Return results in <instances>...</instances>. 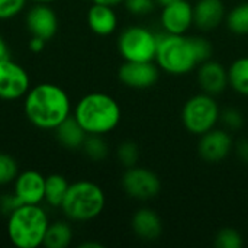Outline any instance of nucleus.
<instances>
[{"label": "nucleus", "mask_w": 248, "mask_h": 248, "mask_svg": "<svg viewBox=\"0 0 248 248\" xmlns=\"http://www.w3.org/2000/svg\"><path fill=\"white\" fill-rule=\"evenodd\" d=\"M234 150V141L227 129L214 128L199 137L198 154L206 163H221L230 157Z\"/></svg>", "instance_id": "obj_11"}, {"label": "nucleus", "mask_w": 248, "mask_h": 248, "mask_svg": "<svg viewBox=\"0 0 248 248\" xmlns=\"http://www.w3.org/2000/svg\"><path fill=\"white\" fill-rule=\"evenodd\" d=\"M84 1H89V0H84Z\"/></svg>", "instance_id": "obj_40"}, {"label": "nucleus", "mask_w": 248, "mask_h": 248, "mask_svg": "<svg viewBox=\"0 0 248 248\" xmlns=\"http://www.w3.org/2000/svg\"><path fill=\"white\" fill-rule=\"evenodd\" d=\"M219 122H222L227 131H240L246 124V118L238 108L228 106L224 110H221Z\"/></svg>", "instance_id": "obj_27"}, {"label": "nucleus", "mask_w": 248, "mask_h": 248, "mask_svg": "<svg viewBox=\"0 0 248 248\" xmlns=\"http://www.w3.org/2000/svg\"><path fill=\"white\" fill-rule=\"evenodd\" d=\"M214 244L218 248H243L244 238L241 232L234 228H222L217 234Z\"/></svg>", "instance_id": "obj_26"}, {"label": "nucleus", "mask_w": 248, "mask_h": 248, "mask_svg": "<svg viewBox=\"0 0 248 248\" xmlns=\"http://www.w3.org/2000/svg\"><path fill=\"white\" fill-rule=\"evenodd\" d=\"M196 80L201 90L214 97L222 94L230 87L228 68L212 58L198 65Z\"/></svg>", "instance_id": "obj_13"}, {"label": "nucleus", "mask_w": 248, "mask_h": 248, "mask_svg": "<svg viewBox=\"0 0 248 248\" xmlns=\"http://www.w3.org/2000/svg\"><path fill=\"white\" fill-rule=\"evenodd\" d=\"M26 28L31 35L49 41L58 31L57 13L48 4L36 3L26 15Z\"/></svg>", "instance_id": "obj_15"}, {"label": "nucleus", "mask_w": 248, "mask_h": 248, "mask_svg": "<svg viewBox=\"0 0 248 248\" xmlns=\"http://www.w3.org/2000/svg\"><path fill=\"white\" fill-rule=\"evenodd\" d=\"M155 1H157V4H160L163 7V6H166L169 3H173V1H177V0H155Z\"/></svg>", "instance_id": "obj_37"}, {"label": "nucleus", "mask_w": 248, "mask_h": 248, "mask_svg": "<svg viewBox=\"0 0 248 248\" xmlns=\"http://www.w3.org/2000/svg\"><path fill=\"white\" fill-rule=\"evenodd\" d=\"M234 151L240 161L248 164V138H243L237 144H234Z\"/></svg>", "instance_id": "obj_32"}, {"label": "nucleus", "mask_w": 248, "mask_h": 248, "mask_svg": "<svg viewBox=\"0 0 248 248\" xmlns=\"http://www.w3.org/2000/svg\"><path fill=\"white\" fill-rule=\"evenodd\" d=\"M237 1H243V0H237Z\"/></svg>", "instance_id": "obj_39"}, {"label": "nucleus", "mask_w": 248, "mask_h": 248, "mask_svg": "<svg viewBox=\"0 0 248 248\" xmlns=\"http://www.w3.org/2000/svg\"><path fill=\"white\" fill-rule=\"evenodd\" d=\"M35 3H42V4H49L52 1H57V0H33Z\"/></svg>", "instance_id": "obj_38"}, {"label": "nucleus", "mask_w": 248, "mask_h": 248, "mask_svg": "<svg viewBox=\"0 0 248 248\" xmlns=\"http://www.w3.org/2000/svg\"><path fill=\"white\" fill-rule=\"evenodd\" d=\"M221 108L214 96L203 92L189 97L182 109V122L187 132L201 137L219 122Z\"/></svg>", "instance_id": "obj_6"}, {"label": "nucleus", "mask_w": 248, "mask_h": 248, "mask_svg": "<svg viewBox=\"0 0 248 248\" xmlns=\"http://www.w3.org/2000/svg\"><path fill=\"white\" fill-rule=\"evenodd\" d=\"M225 23L234 35H248V1H241L234 6L225 16Z\"/></svg>", "instance_id": "obj_23"}, {"label": "nucleus", "mask_w": 248, "mask_h": 248, "mask_svg": "<svg viewBox=\"0 0 248 248\" xmlns=\"http://www.w3.org/2000/svg\"><path fill=\"white\" fill-rule=\"evenodd\" d=\"M118 78L129 89H150L160 78V67L154 61H125L118 70Z\"/></svg>", "instance_id": "obj_10"}, {"label": "nucleus", "mask_w": 248, "mask_h": 248, "mask_svg": "<svg viewBox=\"0 0 248 248\" xmlns=\"http://www.w3.org/2000/svg\"><path fill=\"white\" fill-rule=\"evenodd\" d=\"M7 58H10V49H9V46H7V44H6L4 38L0 35V61L7 60Z\"/></svg>", "instance_id": "obj_34"}, {"label": "nucleus", "mask_w": 248, "mask_h": 248, "mask_svg": "<svg viewBox=\"0 0 248 248\" xmlns=\"http://www.w3.org/2000/svg\"><path fill=\"white\" fill-rule=\"evenodd\" d=\"M48 225V217L39 205H20L7 215V235L17 248L41 247Z\"/></svg>", "instance_id": "obj_4"}, {"label": "nucleus", "mask_w": 248, "mask_h": 248, "mask_svg": "<svg viewBox=\"0 0 248 248\" xmlns=\"http://www.w3.org/2000/svg\"><path fill=\"white\" fill-rule=\"evenodd\" d=\"M124 192L135 201H150L161 192L160 177L150 169L134 166L125 170L121 179Z\"/></svg>", "instance_id": "obj_8"}, {"label": "nucleus", "mask_w": 248, "mask_h": 248, "mask_svg": "<svg viewBox=\"0 0 248 248\" xmlns=\"http://www.w3.org/2000/svg\"><path fill=\"white\" fill-rule=\"evenodd\" d=\"M214 46L205 36L160 33L155 62L171 76H185L212 58Z\"/></svg>", "instance_id": "obj_1"}, {"label": "nucleus", "mask_w": 248, "mask_h": 248, "mask_svg": "<svg viewBox=\"0 0 248 248\" xmlns=\"http://www.w3.org/2000/svg\"><path fill=\"white\" fill-rule=\"evenodd\" d=\"M81 148L92 161H103L109 155V145L103 135H87Z\"/></svg>", "instance_id": "obj_24"}, {"label": "nucleus", "mask_w": 248, "mask_h": 248, "mask_svg": "<svg viewBox=\"0 0 248 248\" xmlns=\"http://www.w3.org/2000/svg\"><path fill=\"white\" fill-rule=\"evenodd\" d=\"M227 16L224 0H198L193 4V26L202 32L215 31Z\"/></svg>", "instance_id": "obj_16"}, {"label": "nucleus", "mask_w": 248, "mask_h": 248, "mask_svg": "<svg viewBox=\"0 0 248 248\" xmlns=\"http://www.w3.org/2000/svg\"><path fill=\"white\" fill-rule=\"evenodd\" d=\"M158 35L141 25L125 28L118 38V51L125 61H154Z\"/></svg>", "instance_id": "obj_7"}, {"label": "nucleus", "mask_w": 248, "mask_h": 248, "mask_svg": "<svg viewBox=\"0 0 248 248\" xmlns=\"http://www.w3.org/2000/svg\"><path fill=\"white\" fill-rule=\"evenodd\" d=\"M19 206H20V202L17 201L15 193L13 195H4L0 198V211L4 215H10Z\"/></svg>", "instance_id": "obj_31"}, {"label": "nucleus", "mask_w": 248, "mask_h": 248, "mask_svg": "<svg viewBox=\"0 0 248 248\" xmlns=\"http://www.w3.org/2000/svg\"><path fill=\"white\" fill-rule=\"evenodd\" d=\"M157 1L155 0H124L125 9L135 16H145L154 12Z\"/></svg>", "instance_id": "obj_29"}, {"label": "nucleus", "mask_w": 248, "mask_h": 248, "mask_svg": "<svg viewBox=\"0 0 248 248\" xmlns=\"http://www.w3.org/2000/svg\"><path fill=\"white\" fill-rule=\"evenodd\" d=\"M160 25L164 33L185 35L193 26V4L187 0H177L161 7Z\"/></svg>", "instance_id": "obj_12"}, {"label": "nucleus", "mask_w": 248, "mask_h": 248, "mask_svg": "<svg viewBox=\"0 0 248 248\" xmlns=\"http://www.w3.org/2000/svg\"><path fill=\"white\" fill-rule=\"evenodd\" d=\"M73 116L87 135H106L119 125L122 110L110 94L93 92L77 102Z\"/></svg>", "instance_id": "obj_3"}, {"label": "nucleus", "mask_w": 248, "mask_h": 248, "mask_svg": "<svg viewBox=\"0 0 248 248\" xmlns=\"http://www.w3.org/2000/svg\"><path fill=\"white\" fill-rule=\"evenodd\" d=\"M17 163L6 153H0V186L13 183L17 176Z\"/></svg>", "instance_id": "obj_28"}, {"label": "nucleus", "mask_w": 248, "mask_h": 248, "mask_svg": "<svg viewBox=\"0 0 248 248\" xmlns=\"http://www.w3.org/2000/svg\"><path fill=\"white\" fill-rule=\"evenodd\" d=\"M15 196L20 205H41L45 199V177L35 171L26 170L15 179Z\"/></svg>", "instance_id": "obj_14"}, {"label": "nucleus", "mask_w": 248, "mask_h": 248, "mask_svg": "<svg viewBox=\"0 0 248 248\" xmlns=\"http://www.w3.org/2000/svg\"><path fill=\"white\" fill-rule=\"evenodd\" d=\"M45 39H42V38H39V36H33L32 35V38L29 39V44H28V46H29V49L32 51V52H35V54H38V52H41L44 48H45Z\"/></svg>", "instance_id": "obj_33"}, {"label": "nucleus", "mask_w": 248, "mask_h": 248, "mask_svg": "<svg viewBox=\"0 0 248 248\" xmlns=\"http://www.w3.org/2000/svg\"><path fill=\"white\" fill-rule=\"evenodd\" d=\"M68 180L62 174H49L45 177V202L52 208H60L68 190Z\"/></svg>", "instance_id": "obj_21"}, {"label": "nucleus", "mask_w": 248, "mask_h": 248, "mask_svg": "<svg viewBox=\"0 0 248 248\" xmlns=\"http://www.w3.org/2000/svg\"><path fill=\"white\" fill-rule=\"evenodd\" d=\"M28 0H0V20L16 17L26 6Z\"/></svg>", "instance_id": "obj_30"}, {"label": "nucleus", "mask_w": 248, "mask_h": 248, "mask_svg": "<svg viewBox=\"0 0 248 248\" xmlns=\"http://www.w3.org/2000/svg\"><path fill=\"white\" fill-rule=\"evenodd\" d=\"M228 81L230 87L235 93L248 97V57H241L232 61L228 68Z\"/></svg>", "instance_id": "obj_22"}, {"label": "nucleus", "mask_w": 248, "mask_h": 248, "mask_svg": "<svg viewBox=\"0 0 248 248\" xmlns=\"http://www.w3.org/2000/svg\"><path fill=\"white\" fill-rule=\"evenodd\" d=\"M31 89L28 71L10 58L0 61V99L19 100Z\"/></svg>", "instance_id": "obj_9"}, {"label": "nucleus", "mask_w": 248, "mask_h": 248, "mask_svg": "<svg viewBox=\"0 0 248 248\" xmlns=\"http://www.w3.org/2000/svg\"><path fill=\"white\" fill-rule=\"evenodd\" d=\"M93 1L94 3H100V4H106V6H112V7L124 3V0H93Z\"/></svg>", "instance_id": "obj_35"}, {"label": "nucleus", "mask_w": 248, "mask_h": 248, "mask_svg": "<svg viewBox=\"0 0 248 248\" xmlns=\"http://www.w3.org/2000/svg\"><path fill=\"white\" fill-rule=\"evenodd\" d=\"M116 157H118V161L125 169L134 167L138 164V160H140V148L134 141H129V140L124 141L119 144L116 150Z\"/></svg>", "instance_id": "obj_25"}, {"label": "nucleus", "mask_w": 248, "mask_h": 248, "mask_svg": "<svg viewBox=\"0 0 248 248\" xmlns=\"http://www.w3.org/2000/svg\"><path fill=\"white\" fill-rule=\"evenodd\" d=\"M87 25L96 35H112L118 28V16L112 6L94 3L87 12Z\"/></svg>", "instance_id": "obj_18"}, {"label": "nucleus", "mask_w": 248, "mask_h": 248, "mask_svg": "<svg viewBox=\"0 0 248 248\" xmlns=\"http://www.w3.org/2000/svg\"><path fill=\"white\" fill-rule=\"evenodd\" d=\"M105 205L106 196L99 185L90 180H78L68 186L60 209L71 221L87 222L97 218Z\"/></svg>", "instance_id": "obj_5"}, {"label": "nucleus", "mask_w": 248, "mask_h": 248, "mask_svg": "<svg viewBox=\"0 0 248 248\" xmlns=\"http://www.w3.org/2000/svg\"><path fill=\"white\" fill-rule=\"evenodd\" d=\"M28 121L39 129H55L71 115L67 92L52 83H41L28 90L23 100Z\"/></svg>", "instance_id": "obj_2"}, {"label": "nucleus", "mask_w": 248, "mask_h": 248, "mask_svg": "<svg viewBox=\"0 0 248 248\" xmlns=\"http://www.w3.org/2000/svg\"><path fill=\"white\" fill-rule=\"evenodd\" d=\"M80 248H103V246L100 243H94V241H86V243H81Z\"/></svg>", "instance_id": "obj_36"}, {"label": "nucleus", "mask_w": 248, "mask_h": 248, "mask_svg": "<svg viewBox=\"0 0 248 248\" xmlns=\"http://www.w3.org/2000/svg\"><path fill=\"white\" fill-rule=\"evenodd\" d=\"M55 137L57 141L61 144V147L67 150H78L83 147L84 140L87 137L86 131L81 128V125L77 122L74 116H68L64 119L55 129Z\"/></svg>", "instance_id": "obj_19"}, {"label": "nucleus", "mask_w": 248, "mask_h": 248, "mask_svg": "<svg viewBox=\"0 0 248 248\" xmlns=\"http://www.w3.org/2000/svg\"><path fill=\"white\" fill-rule=\"evenodd\" d=\"M134 234L145 243L157 241L163 234V221L151 208H140L131 219Z\"/></svg>", "instance_id": "obj_17"}, {"label": "nucleus", "mask_w": 248, "mask_h": 248, "mask_svg": "<svg viewBox=\"0 0 248 248\" xmlns=\"http://www.w3.org/2000/svg\"><path fill=\"white\" fill-rule=\"evenodd\" d=\"M73 240V230L65 221H55L48 225L44 238V247L67 248Z\"/></svg>", "instance_id": "obj_20"}]
</instances>
